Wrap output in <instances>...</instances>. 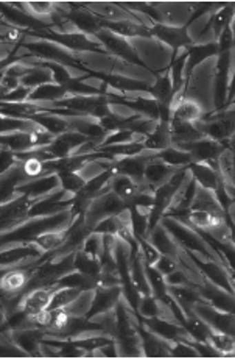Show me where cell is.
Instances as JSON below:
<instances>
[{
  "instance_id": "d590c367",
  "label": "cell",
  "mask_w": 235,
  "mask_h": 359,
  "mask_svg": "<svg viewBox=\"0 0 235 359\" xmlns=\"http://www.w3.org/2000/svg\"><path fill=\"white\" fill-rule=\"evenodd\" d=\"M64 237H65V230L64 231H49V233H44V235L36 237L34 242L38 244L39 247L45 251V253H49V251H53L58 247H61V244L64 242Z\"/></svg>"
},
{
  "instance_id": "e575fe53",
  "label": "cell",
  "mask_w": 235,
  "mask_h": 359,
  "mask_svg": "<svg viewBox=\"0 0 235 359\" xmlns=\"http://www.w3.org/2000/svg\"><path fill=\"white\" fill-rule=\"evenodd\" d=\"M207 344H210L214 349L218 350L223 356H231L234 355V336H229V334L225 333H218V331H212L210 338L207 340Z\"/></svg>"
},
{
  "instance_id": "52a82bcc",
  "label": "cell",
  "mask_w": 235,
  "mask_h": 359,
  "mask_svg": "<svg viewBox=\"0 0 235 359\" xmlns=\"http://www.w3.org/2000/svg\"><path fill=\"white\" fill-rule=\"evenodd\" d=\"M61 189H63L61 180H59L58 173H49V175L28 180V182L21 184L16 191L21 195H27L28 200L33 203L36 200L42 199V197L55 194Z\"/></svg>"
},
{
  "instance_id": "9a60e30c",
  "label": "cell",
  "mask_w": 235,
  "mask_h": 359,
  "mask_svg": "<svg viewBox=\"0 0 235 359\" xmlns=\"http://www.w3.org/2000/svg\"><path fill=\"white\" fill-rule=\"evenodd\" d=\"M183 169H184V167H183ZM179 171L181 169H178V167L168 166L159 158H153L147 164L145 172H143V182H145L153 191H156L158 188H161L162 184L170 182L174 173L179 172Z\"/></svg>"
},
{
  "instance_id": "5bb4252c",
  "label": "cell",
  "mask_w": 235,
  "mask_h": 359,
  "mask_svg": "<svg viewBox=\"0 0 235 359\" xmlns=\"http://www.w3.org/2000/svg\"><path fill=\"white\" fill-rule=\"evenodd\" d=\"M150 36L154 39L161 41L162 44H165L167 47L174 52L181 49V47H190V41L187 38V33L184 28H174L164 26V23H156L154 27L148 30Z\"/></svg>"
},
{
  "instance_id": "8992f818",
  "label": "cell",
  "mask_w": 235,
  "mask_h": 359,
  "mask_svg": "<svg viewBox=\"0 0 235 359\" xmlns=\"http://www.w3.org/2000/svg\"><path fill=\"white\" fill-rule=\"evenodd\" d=\"M94 36L99 39V43L101 44V47H103L106 53H110V55L116 58L125 59V61L128 63L139 64V59L136 57L134 50H132L128 39L123 38V36L112 33L106 28H101L100 32H97Z\"/></svg>"
},
{
  "instance_id": "e0dca14e",
  "label": "cell",
  "mask_w": 235,
  "mask_h": 359,
  "mask_svg": "<svg viewBox=\"0 0 235 359\" xmlns=\"http://www.w3.org/2000/svg\"><path fill=\"white\" fill-rule=\"evenodd\" d=\"M11 338L27 356H38L39 342L44 338V331L41 328H19V330H11Z\"/></svg>"
},
{
  "instance_id": "d6986e66",
  "label": "cell",
  "mask_w": 235,
  "mask_h": 359,
  "mask_svg": "<svg viewBox=\"0 0 235 359\" xmlns=\"http://www.w3.org/2000/svg\"><path fill=\"white\" fill-rule=\"evenodd\" d=\"M95 298V289H81L78 292L76 297L72 300L68 307L63 308L70 317H76V319H86L90 313Z\"/></svg>"
},
{
  "instance_id": "3957f363",
  "label": "cell",
  "mask_w": 235,
  "mask_h": 359,
  "mask_svg": "<svg viewBox=\"0 0 235 359\" xmlns=\"http://www.w3.org/2000/svg\"><path fill=\"white\" fill-rule=\"evenodd\" d=\"M125 208H126V203L122 199H119V197L114 193H111V191H108V193L100 194L99 197H95V199L90 200L86 211L83 214L84 224H86L88 229L92 231L100 222H103L105 219L119 214Z\"/></svg>"
},
{
  "instance_id": "30bf717a",
  "label": "cell",
  "mask_w": 235,
  "mask_h": 359,
  "mask_svg": "<svg viewBox=\"0 0 235 359\" xmlns=\"http://www.w3.org/2000/svg\"><path fill=\"white\" fill-rule=\"evenodd\" d=\"M195 261L198 267H200L204 278L210 281L212 284L221 287V289L234 294V275L229 273L225 266L212 260H195Z\"/></svg>"
},
{
  "instance_id": "4316f807",
  "label": "cell",
  "mask_w": 235,
  "mask_h": 359,
  "mask_svg": "<svg viewBox=\"0 0 235 359\" xmlns=\"http://www.w3.org/2000/svg\"><path fill=\"white\" fill-rule=\"evenodd\" d=\"M110 189H111V193L116 194L119 199H122L125 203H128L139 191L137 183L134 182V180L126 177V175H122V173H117V172H116V175L111 178Z\"/></svg>"
},
{
  "instance_id": "f1b7e54d",
  "label": "cell",
  "mask_w": 235,
  "mask_h": 359,
  "mask_svg": "<svg viewBox=\"0 0 235 359\" xmlns=\"http://www.w3.org/2000/svg\"><path fill=\"white\" fill-rule=\"evenodd\" d=\"M206 235L210 236L212 239V244H220L223 249H227L231 253H234V236H232V229L229 226L225 220H221V222H216L212 226H209V229L204 231ZM210 244V245H212Z\"/></svg>"
},
{
  "instance_id": "f6af8a7d",
  "label": "cell",
  "mask_w": 235,
  "mask_h": 359,
  "mask_svg": "<svg viewBox=\"0 0 235 359\" xmlns=\"http://www.w3.org/2000/svg\"><path fill=\"white\" fill-rule=\"evenodd\" d=\"M5 323H7V314L3 309H0V330L5 327Z\"/></svg>"
},
{
  "instance_id": "ffe728a7",
  "label": "cell",
  "mask_w": 235,
  "mask_h": 359,
  "mask_svg": "<svg viewBox=\"0 0 235 359\" xmlns=\"http://www.w3.org/2000/svg\"><path fill=\"white\" fill-rule=\"evenodd\" d=\"M187 169L190 171L192 177H194V180L200 186L209 191H215L216 186H218V182L221 178L218 171H215L214 167L207 166L206 163H192Z\"/></svg>"
},
{
  "instance_id": "44dd1931",
  "label": "cell",
  "mask_w": 235,
  "mask_h": 359,
  "mask_svg": "<svg viewBox=\"0 0 235 359\" xmlns=\"http://www.w3.org/2000/svg\"><path fill=\"white\" fill-rule=\"evenodd\" d=\"M19 81L22 86H25L33 91V89H36L38 86L45 85V83L55 81V74H53V70L49 68V66L39 64L27 70L25 74L21 77Z\"/></svg>"
},
{
  "instance_id": "f546056e",
  "label": "cell",
  "mask_w": 235,
  "mask_h": 359,
  "mask_svg": "<svg viewBox=\"0 0 235 359\" xmlns=\"http://www.w3.org/2000/svg\"><path fill=\"white\" fill-rule=\"evenodd\" d=\"M75 271L86 275L89 278L99 280L101 272L100 260H95L92 256L83 253V251L78 249L75 251Z\"/></svg>"
},
{
  "instance_id": "603a6c76",
  "label": "cell",
  "mask_w": 235,
  "mask_h": 359,
  "mask_svg": "<svg viewBox=\"0 0 235 359\" xmlns=\"http://www.w3.org/2000/svg\"><path fill=\"white\" fill-rule=\"evenodd\" d=\"M218 173L229 197L234 199V151L226 147L218 157Z\"/></svg>"
},
{
  "instance_id": "2e32d148",
  "label": "cell",
  "mask_w": 235,
  "mask_h": 359,
  "mask_svg": "<svg viewBox=\"0 0 235 359\" xmlns=\"http://www.w3.org/2000/svg\"><path fill=\"white\" fill-rule=\"evenodd\" d=\"M147 241L152 244L161 255H167V256H170V258L176 260L179 244L176 242V239H174L170 233L165 230V226L161 222L148 233Z\"/></svg>"
},
{
  "instance_id": "f35d334b",
  "label": "cell",
  "mask_w": 235,
  "mask_h": 359,
  "mask_svg": "<svg viewBox=\"0 0 235 359\" xmlns=\"http://www.w3.org/2000/svg\"><path fill=\"white\" fill-rule=\"evenodd\" d=\"M170 356H189V358H198L196 349L189 342H184V340H174L173 347L170 349Z\"/></svg>"
},
{
  "instance_id": "4fadbf2b",
  "label": "cell",
  "mask_w": 235,
  "mask_h": 359,
  "mask_svg": "<svg viewBox=\"0 0 235 359\" xmlns=\"http://www.w3.org/2000/svg\"><path fill=\"white\" fill-rule=\"evenodd\" d=\"M81 5L88 11H90V13L100 17V19L105 21V22H125V21L137 22L136 16L130 13V11H126L120 3H103V2L94 3V2H89V3H81Z\"/></svg>"
},
{
  "instance_id": "d4e9b609",
  "label": "cell",
  "mask_w": 235,
  "mask_h": 359,
  "mask_svg": "<svg viewBox=\"0 0 235 359\" xmlns=\"http://www.w3.org/2000/svg\"><path fill=\"white\" fill-rule=\"evenodd\" d=\"M218 46L215 44H207V46H190L187 49V61H185V75L189 77L190 70L198 66L200 63H203L204 59H207L210 57L218 55Z\"/></svg>"
},
{
  "instance_id": "ee69618b",
  "label": "cell",
  "mask_w": 235,
  "mask_h": 359,
  "mask_svg": "<svg viewBox=\"0 0 235 359\" xmlns=\"http://www.w3.org/2000/svg\"><path fill=\"white\" fill-rule=\"evenodd\" d=\"M14 153L10 151V148L0 146V173L7 172L11 166L16 163Z\"/></svg>"
},
{
  "instance_id": "d6a6232c",
  "label": "cell",
  "mask_w": 235,
  "mask_h": 359,
  "mask_svg": "<svg viewBox=\"0 0 235 359\" xmlns=\"http://www.w3.org/2000/svg\"><path fill=\"white\" fill-rule=\"evenodd\" d=\"M234 19V7L232 3H226V5H221L214 11V16H212V28L215 32L216 39H218V36L223 33V30H225L231 21Z\"/></svg>"
},
{
  "instance_id": "277c9868",
  "label": "cell",
  "mask_w": 235,
  "mask_h": 359,
  "mask_svg": "<svg viewBox=\"0 0 235 359\" xmlns=\"http://www.w3.org/2000/svg\"><path fill=\"white\" fill-rule=\"evenodd\" d=\"M152 7L158 17V23L174 28H185L187 22L200 13L204 3H152Z\"/></svg>"
},
{
  "instance_id": "8fae6325",
  "label": "cell",
  "mask_w": 235,
  "mask_h": 359,
  "mask_svg": "<svg viewBox=\"0 0 235 359\" xmlns=\"http://www.w3.org/2000/svg\"><path fill=\"white\" fill-rule=\"evenodd\" d=\"M190 211H203V213H207L210 215H214V217H216V219L226 220L225 208H223L220 205V202L216 200L214 191H209L206 188H203L198 183H196L194 200H192L190 208H189V213ZM189 213H187V214H189Z\"/></svg>"
},
{
  "instance_id": "7c38bea8",
  "label": "cell",
  "mask_w": 235,
  "mask_h": 359,
  "mask_svg": "<svg viewBox=\"0 0 235 359\" xmlns=\"http://www.w3.org/2000/svg\"><path fill=\"white\" fill-rule=\"evenodd\" d=\"M196 291L203 302L212 304L216 309L234 314V294H231V292L221 289V287L212 284L207 280L204 281L203 286H198Z\"/></svg>"
},
{
  "instance_id": "6da1fadb",
  "label": "cell",
  "mask_w": 235,
  "mask_h": 359,
  "mask_svg": "<svg viewBox=\"0 0 235 359\" xmlns=\"http://www.w3.org/2000/svg\"><path fill=\"white\" fill-rule=\"evenodd\" d=\"M218 55L204 59L190 70L184 86V99L200 105L204 116L215 111V72Z\"/></svg>"
},
{
  "instance_id": "7402d4cb",
  "label": "cell",
  "mask_w": 235,
  "mask_h": 359,
  "mask_svg": "<svg viewBox=\"0 0 235 359\" xmlns=\"http://www.w3.org/2000/svg\"><path fill=\"white\" fill-rule=\"evenodd\" d=\"M68 95V89L63 85H58L57 81L45 83V85L33 89L28 95V101H49V104H57Z\"/></svg>"
},
{
  "instance_id": "1f68e13d",
  "label": "cell",
  "mask_w": 235,
  "mask_h": 359,
  "mask_svg": "<svg viewBox=\"0 0 235 359\" xmlns=\"http://www.w3.org/2000/svg\"><path fill=\"white\" fill-rule=\"evenodd\" d=\"M158 158L164 161L165 164L168 166H173V167H178V169H183V167H189L192 164V158L190 155L187 152L179 151V148H174V147H167L164 151H161Z\"/></svg>"
},
{
  "instance_id": "60d3db41",
  "label": "cell",
  "mask_w": 235,
  "mask_h": 359,
  "mask_svg": "<svg viewBox=\"0 0 235 359\" xmlns=\"http://www.w3.org/2000/svg\"><path fill=\"white\" fill-rule=\"evenodd\" d=\"M30 93H32V89L21 85L19 88H16L14 91H11L8 94H5L3 97H0V101H3V104H21V101H27Z\"/></svg>"
},
{
  "instance_id": "4dcf8cb0",
  "label": "cell",
  "mask_w": 235,
  "mask_h": 359,
  "mask_svg": "<svg viewBox=\"0 0 235 359\" xmlns=\"http://www.w3.org/2000/svg\"><path fill=\"white\" fill-rule=\"evenodd\" d=\"M80 250L83 253L92 256L95 260H101V256L105 253V239L101 233L90 231L89 235L84 239Z\"/></svg>"
},
{
  "instance_id": "9c48e42d",
  "label": "cell",
  "mask_w": 235,
  "mask_h": 359,
  "mask_svg": "<svg viewBox=\"0 0 235 359\" xmlns=\"http://www.w3.org/2000/svg\"><path fill=\"white\" fill-rule=\"evenodd\" d=\"M59 287L58 283L44 286V287H36L28 292H23L19 302V308L25 311L28 314H38L41 311L49 308L53 292Z\"/></svg>"
},
{
  "instance_id": "7a4b0ae2",
  "label": "cell",
  "mask_w": 235,
  "mask_h": 359,
  "mask_svg": "<svg viewBox=\"0 0 235 359\" xmlns=\"http://www.w3.org/2000/svg\"><path fill=\"white\" fill-rule=\"evenodd\" d=\"M134 50L139 61H143L148 69L164 70L170 68L173 59V50L161 41L152 38V36H134V38H126Z\"/></svg>"
},
{
  "instance_id": "74e56055",
  "label": "cell",
  "mask_w": 235,
  "mask_h": 359,
  "mask_svg": "<svg viewBox=\"0 0 235 359\" xmlns=\"http://www.w3.org/2000/svg\"><path fill=\"white\" fill-rule=\"evenodd\" d=\"M59 180H61V186L64 191H69V193L78 194L81 193L86 186V182L83 178L76 175L75 172H68V173H59Z\"/></svg>"
},
{
  "instance_id": "cb8c5ba5",
  "label": "cell",
  "mask_w": 235,
  "mask_h": 359,
  "mask_svg": "<svg viewBox=\"0 0 235 359\" xmlns=\"http://www.w3.org/2000/svg\"><path fill=\"white\" fill-rule=\"evenodd\" d=\"M172 146V136H170V121H159L158 128L154 130L153 135L147 136L143 141V147L148 151L161 152L164 148Z\"/></svg>"
},
{
  "instance_id": "ba28073f",
  "label": "cell",
  "mask_w": 235,
  "mask_h": 359,
  "mask_svg": "<svg viewBox=\"0 0 235 359\" xmlns=\"http://www.w3.org/2000/svg\"><path fill=\"white\" fill-rule=\"evenodd\" d=\"M172 147L189 153L192 158V163H206L209 159H218L220 153L226 148L225 144L209 139V137H201V139L194 142L179 144V146H172Z\"/></svg>"
},
{
  "instance_id": "8d00e7d4",
  "label": "cell",
  "mask_w": 235,
  "mask_h": 359,
  "mask_svg": "<svg viewBox=\"0 0 235 359\" xmlns=\"http://www.w3.org/2000/svg\"><path fill=\"white\" fill-rule=\"evenodd\" d=\"M108 110H110V116L116 117L117 121L123 124L139 116V113L136 110H132L130 105L119 104V101H110V104H108Z\"/></svg>"
},
{
  "instance_id": "5b68a950",
  "label": "cell",
  "mask_w": 235,
  "mask_h": 359,
  "mask_svg": "<svg viewBox=\"0 0 235 359\" xmlns=\"http://www.w3.org/2000/svg\"><path fill=\"white\" fill-rule=\"evenodd\" d=\"M190 311L195 316L200 317L203 322H206L214 331L225 333V334H229V336H234V314L232 313H226V311L216 309L215 307H212V304H209L203 300L192 304Z\"/></svg>"
},
{
  "instance_id": "b9f144b4",
  "label": "cell",
  "mask_w": 235,
  "mask_h": 359,
  "mask_svg": "<svg viewBox=\"0 0 235 359\" xmlns=\"http://www.w3.org/2000/svg\"><path fill=\"white\" fill-rule=\"evenodd\" d=\"M152 267H154L156 271H158L161 275H164V277H165V275L172 273L174 269H178V264H176V261H174L173 258H170V256L161 255L159 258H158V261H156Z\"/></svg>"
},
{
  "instance_id": "484cf974",
  "label": "cell",
  "mask_w": 235,
  "mask_h": 359,
  "mask_svg": "<svg viewBox=\"0 0 235 359\" xmlns=\"http://www.w3.org/2000/svg\"><path fill=\"white\" fill-rule=\"evenodd\" d=\"M204 116L200 105L195 104L194 100L183 99L179 104L170 110V119L174 121H184V122H195L198 119Z\"/></svg>"
},
{
  "instance_id": "836d02e7",
  "label": "cell",
  "mask_w": 235,
  "mask_h": 359,
  "mask_svg": "<svg viewBox=\"0 0 235 359\" xmlns=\"http://www.w3.org/2000/svg\"><path fill=\"white\" fill-rule=\"evenodd\" d=\"M81 289H78V287H69V286H61L58 287V289L53 292L52 295V300H50V304L49 308L50 311H57V309H63L68 307V304L74 300V298L76 297L78 292H80Z\"/></svg>"
},
{
  "instance_id": "83f0119b",
  "label": "cell",
  "mask_w": 235,
  "mask_h": 359,
  "mask_svg": "<svg viewBox=\"0 0 235 359\" xmlns=\"http://www.w3.org/2000/svg\"><path fill=\"white\" fill-rule=\"evenodd\" d=\"M148 91L153 95V99L158 100L159 104L170 100L172 94H173V81H172L170 69L167 68L162 72H159V74L156 75V80Z\"/></svg>"
},
{
  "instance_id": "ac0fdd59",
  "label": "cell",
  "mask_w": 235,
  "mask_h": 359,
  "mask_svg": "<svg viewBox=\"0 0 235 359\" xmlns=\"http://www.w3.org/2000/svg\"><path fill=\"white\" fill-rule=\"evenodd\" d=\"M120 297H122V286H111V287L97 286L95 287V298H94L92 308H90V313L88 317L116 308Z\"/></svg>"
},
{
  "instance_id": "ab89813d",
  "label": "cell",
  "mask_w": 235,
  "mask_h": 359,
  "mask_svg": "<svg viewBox=\"0 0 235 359\" xmlns=\"http://www.w3.org/2000/svg\"><path fill=\"white\" fill-rule=\"evenodd\" d=\"M120 230H122V226H120L116 215H112V217H108V219L103 220V222H100L92 231L101 233V235H114V236H117Z\"/></svg>"
},
{
  "instance_id": "7bdbcfd3",
  "label": "cell",
  "mask_w": 235,
  "mask_h": 359,
  "mask_svg": "<svg viewBox=\"0 0 235 359\" xmlns=\"http://www.w3.org/2000/svg\"><path fill=\"white\" fill-rule=\"evenodd\" d=\"M165 284L167 286H192V283L189 281V278H187L185 272L183 271V269H174V271L172 273L165 275Z\"/></svg>"
}]
</instances>
